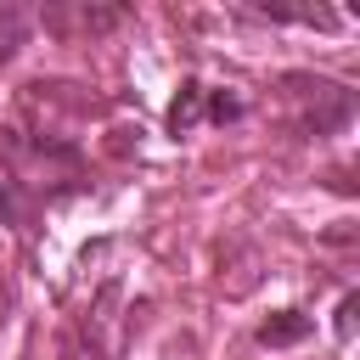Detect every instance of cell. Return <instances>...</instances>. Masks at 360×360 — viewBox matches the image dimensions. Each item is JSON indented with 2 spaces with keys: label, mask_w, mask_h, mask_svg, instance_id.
I'll return each mask as SVG.
<instances>
[{
  "label": "cell",
  "mask_w": 360,
  "mask_h": 360,
  "mask_svg": "<svg viewBox=\"0 0 360 360\" xmlns=\"http://www.w3.org/2000/svg\"><path fill=\"white\" fill-rule=\"evenodd\" d=\"M292 90V101H304V135H338L349 118H354V96L338 84V79H321V73H287L281 79Z\"/></svg>",
  "instance_id": "obj_1"
},
{
  "label": "cell",
  "mask_w": 360,
  "mask_h": 360,
  "mask_svg": "<svg viewBox=\"0 0 360 360\" xmlns=\"http://www.w3.org/2000/svg\"><path fill=\"white\" fill-rule=\"evenodd\" d=\"M124 22V6H73V11H39V28L51 34H107Z\"/></svg>",
  "instance_id": "obj_2"
},
{
  "label": "cell",
  "mask_w": 360,
  "mask_h": 360,
  "mask_svg": "<svg viewBox=\"0 0 360 360\" xmlns=\"http://www.w3.org/2000/svg\"><path fill=\"white\" fill-rule=\"evenodd\" d=\"M309 326H315V321H309L304 309H276V315L259 326V343H264V349H292V343L309 338Z\"/></svg>",
  "instance_id": "obj_3"
},
{
  "label": "cell",
  "mask_w": 360,
  "mask_h": 360,
  "mask_svg": "<svg viewBox=\"0 0 360 360\" xmlns=\"http://www.w3.org/2000/svg\"><path fill=\"white\" fill-rule=\"evenodd\" d=\"M202 96H208V90H202L197 79L180 84V96L169 101V135H191V129H197V118H202Z\"/></svg>",
  "instance_id": "obj_4"
},
{
  "label": "cell",
  "mask_w": 360,
  "mask_h": 360,
  "mask_svg": "<svg viewBox=\"0 0 360 360\" xmlns=\"http://www.w3.org/2000/svg\"><path fill=\"white\" fill-rule=\"evenodd\" d=\"M56 354H62V360H101V338L90 332V321H68Z\"/></svg>",
  "instance_id": "obj_5"
},
{
  "label": "cell",
  "mask_w": 360,
  "mask_h": 360,
  "mask_svg": "<svg viewBox=\"0 0 360 360\" xmlns=\"http://www.w3.org/2000/svg\"><path fill=\"white\" fill-rule=\"evenodd\" d=\"M22 34H28V17H22L17 6H0V62H11V56H17Z\"/></svg>",
  "instance_id": "obj_6"
},
{
  "label": "cell",
  "mask_w": 360,
  "mask_h": 360,
  "mask_svg": "<svg viewBox=\"0 0 360 360\" xmlns=\"http://www.w3.org/2000/svg\"><path fill=\"white\" fill-rule=\"evenodd\" d=\"M208 118H214V124L242 118V101H236V96H225V90H214V96H208Z\"/></svg>",
  "instance_id": "obj_7"
},
{
  "label": "cell",
  "mask_w": 360,
  "mask_h": 360,
  "mask_svg": "<svg viewBox=\"0 0 360 360\" xmlns=\"http://www.w3.org/2000/svg\"><path fill=\"white\" fill-rule=\"evenodd\" d=\"M354 309H360V298H354V292H343V304H338V338H349V332H354Z\"/></svg>",
  "instance_id": "obj_8"
}]
</instances>
